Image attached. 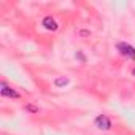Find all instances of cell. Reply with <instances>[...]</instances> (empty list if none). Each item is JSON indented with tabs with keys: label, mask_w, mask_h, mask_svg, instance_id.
<instances>
[{
	"label": "cell",
	"mask_w": 135,
	"mask_h": 135,
	"mask_svg": "<svg viewBox=\"0 0 135 135\" xmlns=\"http://www.w3.org/2000/svg\"><path fill=\"white\" fill-rule=\"evenodd\" d=\"M116 48H118V51H119L121 56H124V57H127V59H130V60H135V48H133L132 45L124 43V41H119V43L116 45Z\"/></svg>",
	"instance_id": "obj_1"
},
{
	"label": "cell",
	"mask_w": 135,
	"mask_h": 135,
	"mask_svg": "<svg viewBox=\"0 0 135 135\" xmlns=\"http://www.w3.org/2000/svg\"><path fill=\"white\" fill-rule=\"evenodd\" d=\"M94 124H95V127L100 129V130H110V129H111V121H110V118L105 116V114H99V116L94 119Z\"/></svg>",
	"instance_id": "obj_2"
},
{
	"label": "cell",
	"mask_w": 135,
	"mask_h": 135,
	"mask_svg": "<svg viewBox=\"0 0 135 135\" xmlns=\"http://www.w3.org/2000/svg\"><path fill=\"white\" fill-rule=\"evenodd\" d=\"M0 94H2V97H10V99H19V92L15 91L13 88H10L5 81L0 83Z\"/></svg>",
	"instance_id": "obj_3"
},
{
	"label": "cell",
	"mask_w": 135,
	"mask_h": 135,
	"mask_svg": "<svg viewBox=\"0 0 135 135\" xmlns=\"http://www.w3.org/2000/svg\"><path fill=\"white\" fill-rule=\"evenodd\" d=\"M41 26H43L46 30H51V32L57 30V27H59L57 21H56L52 16H45V18H43V21H41Z\"/></svg>",
	"instance_id": "obj_4"
},
{
	"label": "cell",
	"mask_w": 135,
	"mask_h": 135,
	"mask_svg": "<svg viewBox=\"0 0 135 135\" xmlns=\"http://www.w3.org/2000/svg\"><path fill=\"white\" fill-rule=\"evenodd\" d=\"M54 84H56L57 88L67 86V84H69V78H56V80H54Z\"/></svg>",
	"instance_id": "obj_5"
},
{
	"label": "cell",
	"mask_w": 135,
	"mask_h": 135,
	"mask_svg": "<svg viewBox=\"0 0 135 135\" xmlns=\"http://www.w3.org/2000/svg\"><path fill=\"white\" fill-rule=\"evenodd\" d=\"M27 108H29V110H30V111H38V110H37V108H35V107H32V105H29V107H27Z\"/></svg>",
	"instance_id": "obj_6"
},
{
	"label": "cell",
	"mask_w": 135,
	"mask_h": 135,
	"mask_svg": "<svg viewBox=\"0 0 135 135\" xmlns=\"http://www.w3.org/2000/svg\"><path fill=\"white\" fill-rule=\"evenodd\" d=\"M132 75L135 76V67H133V69H132Z\"/></svg>",
	"instance_id": "obj_7"
}]
</instances>
